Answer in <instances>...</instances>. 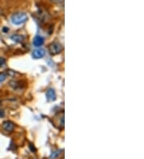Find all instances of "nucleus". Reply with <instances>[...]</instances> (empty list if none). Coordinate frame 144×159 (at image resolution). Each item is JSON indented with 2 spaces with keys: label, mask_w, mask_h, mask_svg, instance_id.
Returning <instances> with one entry per match:
<instances>
[{
  "label": "nucleus",
  "mask_w": 144,
  "mask_h": 159,
  "mask_svg": "<svg viewBox=\"0 0 144 159\" xmlns=\"http://www.w3.org/2000/svg\"><path fill=\"white\" fill-rule=\"evenodd\" d=\"M11 22L15 25H21L23 23H26L28 20V16L24 12H17L15 13L13 16H11Z\"/></svg>",
  "instance_id": "1"
},
{
  "label": "nucleus",
  "mask_w": 144,
  "mask_h": 159,
  "mask_svg": "<svg viewBox=\"0 0 144 159\" xmlns=\"http://www.w3.org/2000/svg\"><path fill=\"white\" fill-rule=\"evenodd\" d=\"M63 48L59 42H53L49 46V52L50 55H57L62 52Z\"/></svg>",
  "instance_id": "2"
},
{
  "label": "nucleus",
  "mask_w": 144,
  "mask_h": 159,
  "mask_svg": "<svg viewBox=\"0 0 144 159\" xmlns=\"http://www.w3.org/2000/svg\"><path fill=\"white\" fill-rule=\"evenodd\" d=\"M2 129H3L6 132L11 133L15 129V125H14L13 122L11 121H10V120H6V121H4L2 125Z\"/></svg>",
  "instance_id": "3"
},
{
  "label": "nucleus",
  "mask_w": 144,
  "mask_h": 159,
  "mask_svg": "<svg viewBox=\"0 0 144 159\" xmlns=\"http://www.w3.org/2000/svg\"><path fill=\"white\" fill-rule=\"evenodd\" d=\"M45 50L43 48H37L32 52L33 58L41 59L45 56Z\"/></svg>",
  "instance_id": "4"
},
{
  "label": "nucleus",
  "mask_w": 144,
  "mask_h": 159,
  "mask_svg": "<svg viewBox=\"0 0 144 159\" xmlns=\"http://www.w3.org/2000/svg\"><path fill=\"white\" fill-rule=\"evenodd\" d=\"M46 99L49 101H55L56 100V93L53 89H49L46 93Z\"/></svg>",
  "instance_id": "5"
},
{
  "label": "nucleus",
  "mask_w": 144,
  "mask_h": 159,
  "mask_svg": "<svg viewBox=\"0 0 144 159\" xmlns=\"http://www.w3.org/2000/svg\"><path fill=\"white\" fill-rule=\"evenodd\" d=\"M43 43H44V39L42 36H39V35L35 36L33 39V44L35 45V47L42 46Z\"/></svg>",
  "instance_id": "6"
},
{
  "label": "nucleus",
  "mask_w": 144,
  "mask_h": 159,
  "mask_svg": "<svg viewBox=\"0 0 144 159\" xmlns=\"http://www.w3.org/2000/svg\"><path fill=\"white\" fill-rule=\"evenodd\" d=\"M23 36H22V35H13L11 36V39L13 41H15V42H16V43H21L22 41L23 40Z\"/></svg>",
  "instance_id": "7"
},
{
  "label": "nucleus",
  "mask_w": 144,
  "mask_h": 159,
  "mask_svg": "<svg viewBox=\"0 0 144 159\" xmlns=\"http://www.w3.org/2000/svg\"><path fill=\"white\" fill-rule=\"evenodd\" d=\"M7 79V74H5L4 72H1L0 73V83H2L3 81H5V80Z\"/></svg>",
  "instance_id": "8"
},
{
  "label": "nucleus",
  "mask_w": 144,
  "mask_h": 159,
  "mask_svg": "<svg viewBox=\"0 0 144 159\" xmlns=\"http://www.w3.org/2000/svg\"><path fill=\"white\" fill-rule=\"evenodd\" d=\"M4 64H5V60L3 58H0V66H3Z\"/></svg>",
  "instance_id": "9"
},
{
  "label": "nucleus",
  "mask_w": 144,
  "mask_h": 159,
  "mask_svg": "<svg viewBox=\"0 0 144 159\" xmlns=\"http://www.w3.org/2000/svg\"><path fill=\"white\" fill-rule=\"evenodd\" d=\"M51 2H63V0H50Z\"/></svg>",
  "instance_id": "10"
},
{
  "label": "nucleus",
  "mask_w": 144,
  "mask_h": 159,
  "mask_svg": "<svg viewBox=\"0 0 144 159\" xmlns=\"http://www.w3.org/2000/svg\"><path fill=\"white\" fill-rule=\"evenodd\" d=\"M9 29H8L7 27H3V31H8Z\"/></svg>",
  "instance_id": "11"
},
{
  "label": "nucleus",
  "mask_w": 144,
  "mask_h": 159,
  "mask_svg": "<svg viewBox=\"0 0 144 159\" xmlns=\"http://www.w3.org/2000/svg\"><path fill=\"white\" fill-rule=\"evenodd\" d=\"M63 159H64V158H63Z\"/></svg>",
  "instance_id": "12"
}]
</instances>
